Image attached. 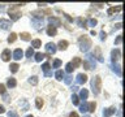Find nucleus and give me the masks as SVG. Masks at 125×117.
<instances>
[{
    "label": "nucleus",
    "instance_id": "obj_30",
    "mask_svg": "<svg viewBox=\"0 0 125 117\" xmlns=\"http://www.w3.org/2000/svg\"><path fill=\"white\" fill-rule=\"evenodd\" d=\"M38 77L37 76H33V77H30L29 78V83L30 85H33V86H35V85H38Z\"/></svg>",
    "mask_w": 125,
    "mask_h": 117
},
{
    "label": "nucleus",
    "instance_id": "obj_21",
    "mask_svg": "<svg viewBox=\"0 0 125 117\" xmlns=\"http://www.w3.org/2000/svg\"><path fill=\"white\" fill-rule=\"evenodd\" d=\"M95 107H96L95 101H90V103H87V112L93 113L94 111H95Z\"/></svg>",
    "mask_w": 125,
    "mask_h": 117
},
{
    "label": "nucleus",
    "instance_id": "obj_23",
    "mask_svg": "<svg viewBox=\"0 0 125 117\" xmlns=\"http://www.w3.org/2000/svg\"><path fill=\"white\" fill-rule=\"evenodd\" d=\"M34 56H35V61L39 62V61H42L43 58L46 57V55H44V53H42V52H37V53H34Z\"/></svg>",
    "mask_w": 125,
    "mask_h": 117
},
{
    "label": "nucleus",
    "instance_id": "obj_40",
    "mask_svg": "<svg viewBox=\"0 0 125 117\" xmlns=\"http://www.w3.org/2000/svg\"><path fill=\"white\" fill-rule=\"evenodd\" d=\"M121 40H123V37H121V35H119V37L116 38V40H115V44H116V46L121 44Z\"/></svg>",
    "mask_w": 125,
    "mask_h": 117
},
{
    "label": "nucleus",
    "instance_id": "obj_29",
    "mask_svg": "<svg viewBox=\"0 0 125 117\" xmlns=\"http://www.w3.org/2000/svg\"><path fill=\"white\" fill-rule=\"evenodd\" d=\"M16 39H17V34H16V33H10V35L8 37L7 40H8V43H14Z\"/></svg>",
    "mask_w": 125,
    "mask_h": 117
},
{
    "label": "nucleus",
    "instance_id": "obj_25",
    "mask_svg": "<svg viewBox=\"0 0 125 117\" xmlns=\"http://www.w3.org/2000/svg\"><path fill=\"white\" fill-rule=\"evenodd\" d=\"M119 10H121V7L119 5V7H111L109 9L107 10V13L111 16V14H113V13H116V12H119Z\"/></svg>",
    "mask_w": 125,
    "mask_h": 117
},
{
    "label": "nucleus",
    "instance_id": "obj_14",
    "mask_svg": "<svg viewBox=\"0 0 125 117\" xmlns=\"http://www.w3.org/2000/svg\"><path fill=\"white\" fill-rule=\"evenodd\" d=\"M50 69H51V66H50L48 62H44V64L42 65V70L44 72L46 77H51V76H52V72H50Z\"/></svg>",
    "mask_w": 125,
    "mask_h": 117
},
{
    "label": "nucleus",
    "instance_id": "obj_34",
    "mask_svg": "<svg viewBox=\"0 0 125 117\" xmlns=\"http://www.w3.org/2000/svg\"><path fill=\"white\" fill-rule=\"evenodd\" d=\"M31 56H34V49L31 48V47H29L27 51H26V57H30L31 58Z\"/></svg>",
    "mask_w": 125,
    "mask_h": 117
},
{
    "label": "nucleus",
    "instance_id": "obj_49",
    "mask_svg": "<svg viewBox=\"0 0 125 117\" xmlns=\"http://www.w3.org/2000/svg\"><path fill=\"white\" fill-rule=\"evenodd\" d=\"M83 117H89V116H83Z\"/></svg>",
    "mask_w": 125,
    "mask_h": 117
},
{
    "label": "nucleus",
    "instance_id": "obj_19",
    "mask_svg": "<svg viewBox=\"0 0 125 117\" xmlns=\"http://www.w3.org/2000/svg\"><path fill=\"white\" fill-rule=\"evenodd\" d=\"M7 86L9 88H13L17 86V81H16V78H8V81H7Z\"/></svg>",
    "mask_w": 125,
    "mask_h": 117
},
{
    "label": "nucleus",
    "instance_id": "obj_45",
    "mask_svg": "<svg viewBox=\"0 0 125 117\" xmlns=\"http://www.w3.org/2000/svg\"><path fill=\"white\" fill-rule=\"evenodd\" d=\"M4 100H5V101L9 100V96H8V94H4Z\"/></svg>",
    "mask_w": 125,
    "mask_h": 117
},
{
    "label": "nucleus",
    "instance_id": "obj_41",
    "mask_svg": "<svg viewBox=\"0 0 125 117\" xmlns=\"http://www.w3.org/2000/svg\"><path fill=\"white\" fill-rule=\"evenodd\" d=\"M4 94H5V86L0 83V95H4Z\"/></svg>",
    "mask_w": 125,
    "mask_h": 117
},
{
    "label": "nucleus",
    "instance_id": "obj_28",
    "mask_svg": "<svg viewBox=\"0 0 125 117\" xmlns=\"http://www.w3.org/2000/svg\"><path fill=\"white\" fill-rule=\"evenodd\" d=\"M111 68H112V70H113V72H115L116 74H119V76H121V69H120V66H119V65H116L115 62H113V64L111 65Z\"/></svg>",
    "mask_w": 125,
    "mask_h": 117
},
{
    "label": "nucleus",
    "instance_id": "obj_26",
    "mask_svg": "<svg viewBox=\"0 0 125 117\" xmlns=\"http://www.w3.org/2000/svg\"><path fill=\"white\" fill-rule=\"evenodd\" d=\"M20 37H21V39H22V40H25V42L31 40V35L29 33H21V34H20Z\"/></svg>",
    "mask_w": 125,
    "mask_h": 117
},
{
    "label": "nucleus",
    "instance_id": "obj_35",
    "mask_svg": "<svg viewBox=\"0 0 125 117\" xmlns=\"http://www.w3.org/2000/svg\"><path fill=\"white\" fill-rule=\"evenodd\" d=\"M96 23H98V21H96V20H95V18H90V20H89V21H87V25H89V26H93V27H94V26H95V25H96Z\"/></svg>",
    "mask_w": 125,
    "mask_h": 117
},
{
    "label": "nucleus",
    "instance_id": "obj_16",
    "mask_svg": "<svg viewBox=\"0 0 125 117\" xmlns=\"http://www.w3.org/2000/svg\"><path fill=\"white\" fill-rule=\"evenodd\" d=\"M87 96H89V91L86 88H82L81 91H80V95H78V99H82L83 101H86Z\"/></svg>",
    "mask_w": 125,
    "mask_h": 117
},
{
    "label": "nucleus",
    "instance_id": "obj_9",
    "mask_svg": "<svg viewBox=\"0 0 125 117\" xmlns=\"http://www.w3.org/2000/svg\"><path fill=\"white\" fill-rule=\"evenodd\" d=\"M10 57H12V52H10V49H4L3 52H1V60L3 61H9L10 60Z\"/></svg>",
    "mask_w": 125,
    "mask_h": 117
},
{
    "label": "nucleus",
    "instance_id": "obj_31",
    "mask_svg": "<svg viewBox=\"0 0 125 117\" xmlns=\"http://www.w3.org/2000/svg\"><path fill=\"white\" fill-rule=\"evenodd\" d=\"M72 101H73L74 105H80V99H78V95L73 94V95H72Z\"/></svg>",
    "mask_w": 125,
    "mask_h": 117
},
{
    "label": "nucleus",
    "instance_id": "obj_39",
    "mask_svg": "<svg viewBox=\"0 0 125 117\" xmlns=\"http://www.w3.org/2000/svg\"><path fill=\"white\" fill-rule=\"evenodd\" d=\"M60 65H61V60H59V58H56V60L53 61V68H59Z\"/></svg>",
    "mask_w": 125,
    "mask_h": 117
},
{
    "label": "nucleus",
    "instance_id": "obj_10",
    "mask_svg": "<svg viewBox=\"0 0 125 117\" xmlns=\"http://www.w3.org/2000/svg\"><path fill=\"white\" fill-rule=\"evenodd\" d=\"M86 82H87V76L83 73H80L77 74V83L78 85H85Z\"/></svg>",
    "mask_w": 125,
    "mask_h": 117
},
{
    "label": "nucleus",
    "instance_id": "obj_42",
    "mask_svg": "<svg viewBox=\"0 0 125 117\" xmlns=\"http://www.w3.org/2000/svg\"><path fill=\"white\" fill-rule=\"evenodd\" d=\"M70 81H72V77H70V76H66V77H64V82H65L66 85H69V83H70Z\"/></svg>",
    "mask_w": 125,
    "mask_h": 117
},
{
    "label": "nucleus",
    "instance_id": "obj_48",
    "mask_svg": "<svg viewBox=\"0 0 125 117\" xmlns=\"http://www.w3.org/2000/svg\"><path fill=\"white\" fill-rule=\"evenodd\" d=\"M25 117H34L33 115H27V116H25Z\"/></svg>",
    "mask_w": 125,
    "mask_h": 117
},
{
    "label": "nucleus",
    "instance_id": "obj_15",
    "mask_svg": "<svg viewBox=\"0 0 125 117\" xmlns=\"http://www.w3.org/2000/svg\"><path fill=\"white\" fill-rule=\"evenodd\" d=\"M68 46H69V43L66 42V40H60L57 43V46H56V49H60V51H65L66 48H68Z\"/></svg>",
    "mask_w": 125,
    "mask_h": 117
},
{
    "label": "nucleus",
    "instance_id": "obj_37",
    "mask_svg": "<svg viewBox=\"0 0 125 117\" xmlns=\"http://www.w3.org/2000/svg\"><path fill=\"white\" fill-rule=\"evenodd\" d=\"M33 23H34V27H35V29H38L41 25H43V21H37V20L33 18Z\"/></svg>",
    "mask_w": 125,
    "mask_h": 117
},
{
    "label": "nucleus",
    "instance_id": "obj_3",
    "mask_svg": "<svg viewBox=\"0 0 125 117\" xmlns=\"http://www.w3.org/2000/svg\"><path fill=\"white\" fill-rule=\"evenodd\" d=\"M8 14L10 17V21H17L21 18V12L18 10V4H14L13 7H10L8 9Z\"/></svg>",
    "mask_w": 125,
    "mask_h": 117
},
{
    "label": "nucleus",
    "instance_id": "obj_2",
    "mask_svg": "<svg viewBox=\"0 0 125 117\" xmlns=\"http://www.w3.org/2000/svg\"><path fill=\"white\" fill-rule=\"evenodd\" d=\"M91 88L94 95H99L100 90H102V78L99 76H95L91 81Z\"/></svg>",
    "mask_w": 125,
    "mask_h": 117
},
{
    "label": "nucleus",
    "instance_id": "obj_1",
    "mask_svg": "<svg viewBox=\"0 0 125 117\" xmlns=\"http://www.w3.org/2000/svg\"><path fill=\"white\" fill-rule=\"evenodd\" d=\"M78 46H80V49L82 52H87V51L91 48V40H90L89 37L82 35V37H80V39H78Z\"/></svg>",
    "mask_w": 125,
    "mask_h": 117
},
{
    "label": "nucleus",
    "instance_id": "obj_32",
    "mask_svg": "<svg viewBox=\"0 0 125 117\" xmlns=\"http://www.w3.org/2000/svg\"><path fill=\"white\" fill-rule=\"evenodd\" d=\"M80 111H81L82 113H86V112H87V103H86V101H85L83 104L80 105Z\"/></svg>",
    "mask_w": 125,
    "mask_h": 117
},
{
    "label": "nucleus",
    "instance_id": "obj_5",
    "mask_svg": "<svg viewBox=\"0 0 125 117\" xmlns=\"http://www.w3.org/2000/svg\"><path fill=\"white\" fill-rule=\"evenodd\" d=\"M48 23H50V26H53V27H57V26H60L61 25V20L60 18H57V17H48Z\"/></svg>",
    "mask_w": 125,
    "mask_h": 117
},
{
    "label": "nucleus",
    "instance_id": "obj_44",
    "mask_svg": "<svg viewBox=\"0 0 125 117\" xmlns=\"http://www.w3.org/2000/svg\"><path fill=\"white\" fill-rule=\"evenodd\" d=\"M68 117H78V113L77 112H70Z\"/></svg>",
    "mask_w": 125,
    "mask_h": 117
},
{
    "label": "nucleus",
    "instance_id": "obj_43",
    "mask_svg": "<svg viewBox=\"0 0 125 117\" xmlns=\"http://www.w3.org/2000/svg\"><path fill=\"white\" fill-rule=\"evenodd\" d=\"M105 38H107V34H105L104 31H100V39H102V40H104Z\"/></svg>",
    "mask_w": 125,
    "mask_h": 117
},
{
    "label": "nucleus",
    "instance_id": "obj_11",
    "mask_svg": "<svg viewBox=\"0 0 125 117\" xmlns=\"http://www.w3.org/2000/svg\"><path fill=\"white\" fill-rule=\"evenodd\" d=\"M12 56H13L14 60H21L22 56H23L22 49H21V48H16V49L13 51V53H12Z\"/></svg>",
    "mask_w": 125,
    "mask_h": 117
},
{
    "label": "nucleus",
    "instance_id": "obj_36",
    "mask_svg": "<svg viewBox=\"0 0 125 117\" xmlns=\"http://www.w3.org/2000/svg\"><path fill=\"white\" fill-rule=\"evenodd\" d=\"M77 22H78V26H80V27H85V23H86V21H85V20L83 18H78L77 20Z\"/></svg>",
    "mask_w": 125,
    "mask_h": 117
},
{
    "label": "nucleus",
    "instance_id": "obj_24",
    "mask_svg": "<svg viewBox=\"0 0 125 117\" xmlns=\"http://www.w3.org/2000/svg\"><path fill=\"white\" fill-rule=\"evenodd\" d=\"M41 46H42V42L39 40V39H34V40H31V48H39Z\"/></svg>",
    "mask_w": 125,
    "mask_h": 117
},
{
    "label": "nucleus",
    "instance_id": "obj_12",
    "mask_svg": "<svg viewBox=\"0 0 125 117\" xmlns=\"http://www.w3.org/2000/svg\"><path fill=\"white\" fill-rule=\"evenodd\" d=\"M115 112H116L115 107H108V108H105L103 111V117H111Z\"/></svg>",
    "mask_w": 125,
    "mask_h": 117
},
{
    "label": "nucleus",
    "instance_id": "obj_46",
    "mask_svg": "<svg viewBox=\"0 0 125 117\" xmlns=\"http://www.w3.org/2000/svg\"><path fill=\"white\" fill-rule=\"evenodd\" d=\"M4 112H5V108L3 105H0V113H4Z\"/></svg>",
    "mask_w": 125,
    "mask_h": 117
},
{
    "label": "nucleus",
    "instance_id": "obj_38",
    "mask_svg": "<svg viewBox=\"0 0 125 117\" xmlns=\"http://www.w3.org/2000/svg\"><path fill=\"white\" fill-rule=\"evenodd\" d=\"M8 117H18V115L16 111H9L8 112Z\"/></svg>",
    "mask_w": 125,
    "mask_h": 117
},
{
    "label": "nucleus",
    "instance_id": "obj_4",
    "mask_svg": "<svg viewBox=\"0 0 125 117\" xmlns=\"http://www.w3.org/2000/svg\"><path fill=\"white\" fill-rule=\"evenodd\" d=\"M83 68L86 70H91L95 68V60L93 58V55H87V58L83 61Z\"/></svg>",
    "mask_w": 125,
    "mask_h": 117
},
{
    "label": "nucleus",
    "instance_id": "obj_27",
    "mask_svg": "<svg viewBox=\"0 0 125 117\" xmlns=\"http://www.w3.org/2000/svg\"><path fill=\"white\" fill-rule=\"evenodd\" d=\"M55 77H56L57 81H62V78H64V72L62 70H56V73H55Z\"/></svg>",
    "mask_w": 125,
    "mask_h": 117
},
{
    "label": "nucleus",
    "instance_id": "obj_20",
    "mask_svg": "<svg viewBox=\"0 0 125 117\" xmlns=\"http://www.w3.org/2000/svg\"><path fill=\"white\" fill-rule=\"evenodd\" d=\"M18 64L17 62H12V64L9 65V70H10V73H17L18 72Z\"/></svg>",
    "mask_w": 125,
    "mask_h": 117
},
{
    "label": "nucleus",
    "instance_id": "obj_47",
    "mask_svg": "<svg viewBox=\"0 0 125 117\" xmlns=\"http://www.w3.org/2000/svg\"><path fill=\"white\" fill-rule=\"evenodd\" d=\"M4 10V4H0V12Z\"/></svg>",
    "mask_w": 125,
    "mask_h": 117
},
{
    "label": "nucleus",
    "instance_id": "obj_22",
    "mask_svg": "<svg viewBox=\"0 0 125 117\" xmlns=\"http://www.w3.org/2000/svg\"><path fill=\"white\" fill-rule=\"evenodd\" d=\"M35 105H37L38 109H42V107L44 105V101H43L42 98H37V99H35Z\"/></svg>",
    "mask_w": 125,
    "mask_h": 117
},
{
    "label": "nucleus",
    "instance_id": "obj_6",
    "mask_svg": "<svg viewBox=\"0 0 125 117\" xmlns=\"http://www.w3.org/2000/svg\"><path fill=\"white\" fill-rule=\"evenodd\" d=\"M44 49H46V52L47 53H50V55H53L55 52H56V44H53V43H47L46 44V47H44Z\"/></svg>",
    "mask_w": 125,
    "mask_h": 117
},
{
    "label": "nucleus",
    "instance_id": "obj_33",
    "mask_svg": "<svg viewBox=\"0 0 125 117\" xmlns=\"http://www.w3.org/2000/svg\"><path fill=\"white\" fill-rule=\"evenodd\" d=\"M73 70H74V69H73L72 64H70V62H68V64L65 65V72H66V73H72Z\"/></svg>",
    "mask_w": 125,
    "mask_h": 117
},
{
    "label": "nucleus",
    "instance_id": "obj_8",
    "mask_svg": "<svg viewBox=\"0 0 125 117\" xmlns=\"http://www.w3.org/2000/svg\"><path fill=\"white\" fill-rule=\"evenodd\" d=\"M120 56H121V52H120V49H119V48L112 49V52H111V60H112V62L117 61V60L120 58Z\"/></svg>",
    "mask_w": 125,
    "mask_h": 117
},
{
    "label": "nucleus",
    "instance_id": "obj_18",
    "mask_svg": "<svg viewBox=\"0 0 125 117\" xmlns=\"http://www.w3.org/2000/svg\"><path fill=\"white\" fill-rule=\"evenodd\" d=\"M70 64H72V66H73V69H77L78 66H80V65L82 64V60H81L80 57H74V58H73V61L70 62Z\"/></svg>",
    "mask_w": 125,
    "mask_h": 117
},
{
    "label": "nucleus",
    "instance_id": "obj_13",
    "mask_svg": "<svg viewBox=\"0 0 125 117\" xmlns=\"http://www.w3.org/2000/svg\"><path fill=\"white\" fill-rule=\"evenodd\" d=\"M93 57H96V60L99 61V62H103V61H104V58H103V56H102V52H100V48H99V47H96V48H95Z\"/></svg>",
    "mask_w": 125,
    "mask_h": 117
},
{
    "label": "nucleus",
    "instance_id": "obj_17",
    "mask_svg": "<svg viewBox=\"0 0 125 117\" xmlns=\"http://www.w3.org/2000/svg\"><path fill=\"white\" fill-rule=\"evenodd\" d=\"M56 34H57V29H56V27H53V26H48V27H47V35H48V37H55Z\"/></svg>",
    "mask_w": 125,
    "mask_h": 117
},
{
    "label": "nucleus",
    "instance_id": "obj_7",
    "mask_svg": "<svg viewBox=\"0 0 125 117\" xmlns=\"http://www.w3.org/2000/svg\"><path fill=\"white\" fill-rule=\"evenodd\" d=\"M10 26H12V22L9 20H4V18L0 20V29L1 30H8Z\"/></svg>",
    "mask_w": 125,
    "mask_h": 117
}]
</instances>
